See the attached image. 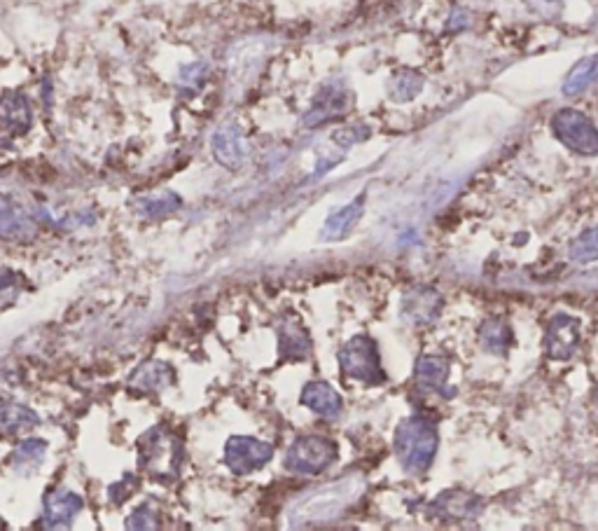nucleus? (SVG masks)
<instances>
[{
  "instance_id": "obj_1",
  "label": "nucleus",
  "mask_w": 598,
  "mask_h": 531,
  "mask_svg": "<svg viewBox=\"0 0 598 531\" xmlns=\"http://www.w3.org/2000/svg\"><path fill=\"white\" fill-rule=\"evenodd\" d=\"M363 487L365 482L360 475H349V478L335 480L332 485L318 487L314 492L299 496L292 503V508H288V524L290 527H307V524L335 520L358 499Z\"/></svg>"
},
{
  "instance_id": "obj_2",
  "label": "nucleus",
  "mask_w": 598,
  "mask_h": 531,
  "mask_svg": "<svg viewBox=\"0 0 598 531\" xmlns=\"http://www.w3.org/2000/svg\"><path fill=\"white\" fill-rule=\"evenodd\" d=\"M437 429L426 417H409L395 431V454L409 475L426 473L437 452Z\"/></svg>"
},
{
  "instance_id": "obj_3",
  "label": "nucleus",
  "mask_w": 598,
  "mask_h": 531,
  "mask_svg": "<svg viewBox=\"0 0 598 531\" xmlns=\"http://www.w3.org/2000/svg\"><path fill=\"white\" fill-rule=\"evenodd\" d=\"M138 464L155 480H176L183 466V443L176 433L155 426L138 440Z\"/></svg>"
},
{
  "instance_id": "obj_4",
  "label": "nucleus",
  "mask_w": 598,
  "mask_h": 531,
  "mask_svg": "<svg viewBox=\"0 0 598 531\" xmlns=\"http://www.w3.org/2000/svg\"><path fill=\"white\" fill-rule=\"evenodd\" d=\"M339 365L346 377L363 382L367 386H379L386 382V372L381 368L379 347L372 337L356 335L339 351Z\"/></svg>"
},
{
  "instance_id": "obj_5",
  "label": "nucleus",
  "mask_w": 598,
  "mask_h": 531,
  "mask_svg": "<svg viewBox=\"0 0 598 531\" xmlns=\"http://www.w3.org/2000/svg\"><path fill=\"white\" fill-rule=\"evenodd\" d=\"M337 459V445L321 436H302L285 454V468L295 475H318Z\"/></svg>"
},
{
  "instance_id": "obj_6",
  "label": "nucleus",
  "mask_w": 598,
  "mask_h": 531,
  "mask_svg": "<svg viewBox=\"0 0 598 531\" xmlns=\"http://www.w3.org/2000/svg\"><path fill=\"white\" fill-rule=\"evenodd\" d=\"M554 136L563 146L580 155H598V129L577 110H559L552 117Z\"/></svg>"
},
{
  "instance_id": "obj_7",
  "label": "nucleus",
  "mask_w": 598,
  "mask_h": 531,
  "mask_svg": "<svg viewBox=\"0 0 598 531\" xmlns=\"http://www.w3.org/2000/svg\"><path fill=\"white\" fill-rule=\"evenodd\" d=\"M274 457V447L264 440L250 438V436H236L229 438L225 447V464L229 471L236 475H248L253 471H260L264 464H269Z\"/></svg>"
},
{
  "instance_id": "obj_8",
  "label": "nucleus",
  "mask_w": 598,
  "mask_h": 531,
  "mask_svg": "<svg viewBox=\"0 0 598 531\" xmlns=\"http://www.w3.org/2000/svg\"><path fill=\"white\" fill-rule=\"evenodd\" d=\"M580 347V321L568 314H556L547 323L545 333V349L547 356L554 361H568Z\"/></svg>"
},
{
  "instance_id": "obj_9",
  "label": "nucleus",
  "mask_w": 598,
  "mask_h": 531,
  "mask_svg": "<svg viewBox=\"0 0 598 531\" xmlns=\"http://www.w3.org/2000/svg\"><path fill=\"white\" fill-rule=\"evenodd\" d=\"M442 295L428 286H416L402 298V314L412 326H430L440 319Z\"/></svg>"
},
{
  "instance_id": "obj_10",
  "label": "nucleus",
  "mask_w": 598,
  "mask_h": 531,
  "mask_svg": "<svg viewBox=\"0 0 598 531\" xmlns=\"http://www.w3.org/2000/svg\"><path fill=\"white\" fill-rule=\"evenodd\" d=\"M349 106H351L349 89L330 82L328 87H323L321 92H318L314 103H311L309 113L304 117V124L316 127V124L337 120V117H342L346 110H349Z\"/></svg>"
},
{
  "instance_id": "obj_11",
  "label": "nucleus",
  "mask_w": 598,
  "mask_h": 531,
  "mask_svg": "<svg viewBox=\"0 0 598 531\" xmlns=\"http://www.w3.org/2000/svg\"><path fill=\"white\" fill-rule=\"evenodd\" d=\"M213 157L222 167L239 169L248 157V143L236 124H222L213 134Z\"/></svg>"
},
{
  "instance_id": "obj_12",
  "label": "nucleus",
  "mask_w": 598,
  "mask_h": 531,
  "mask_svg": "<svg viewBox=\"0 0 598 531\" xmlns=\"http://www.w3.org/2000/svg\"><path fill=\"white\" fill-rule=\"evenodd\" d=\"M449 368H451V363L447 356L426 354L416 361L414 379L423 391H433V393H440V396H444V398H449V391H447Z\"/></svg>"
},
{
  "instance_id": "obj_13",
  "label": "nucleus",
  "mask_w": 598,
  "mask_h": 531,
  "mask_svg": "<svg viewBox=\"0 0 598 531\" xmlns=\"http://www.w3.org/2000/svg\"><path fill=\"white\" fill-rule=\"evenodd\" d=\"M82 510V499L71 489H54L45 496V527H68Z\"/></svg>"
},
{
  "instance_id": "obj_14",
  "label": "nucleus",
  "mask_w": 598,
  "mask_h": 531,
  "mask_svg": "<svg viewBox=\"0 0 598 531\" xmlns=\"http://www.w3.org/2000/svg\"><path fill=\"white\" fill-rule=\"evenodd\" d=\"M31 103L22 94H5L0 99V131L10 136L26 134L31 129Z\"/></svg>"
},
{
  "instance_id": "obj_15",
  "label": "nucleus",
  "mask_w": 598,
  "mask_h": 531,
  "mask_svg": "<svg viewBox=\"0 0 598 531\" xmlns=\"http://www.w3.org/2000/svg\"><path fill=\"white\" fill-rule=\"evenodd\" d=\"M302 403L325 419H337L344 410L342 396L328 382H311L304 386Z\"/></svg>"
},
{
  "instance_id": "obj_16",
  "label": "nucleus",
  "mask_w": 598,
  "mask_h": 531,
  "mask_svg": "<svg viewBox=\"0 0 598 531\" xmlns=\"http://www.w3.org/2000/svg\"><path fill=\"white\" fill-rule=\"evenodd\" d=\"M479 501L468 492L454 489V492H444L437 496L433 503V513L444 517V520H468L477 513Z\"/></svg>"
},
{
  "instance_id": "obj_17",
  "label": "nucleus",
  "mask_w": 598,
  "mask_h": 531,
  "mask_svg": "<svg viewBox=\"0 0 598 531\" xmlns=\"http://www.w3.org/2000/svg\"><path fill=\"white\" fill-rule=\"evenodd\" d=\"M36 234V225L26 213L10 202V199L0 197V237L5 239H31Z\"/></svg>"
},
{
  "instance_id": "obj_18",
  "label": "nucleus",
  "mask_w": 598,
  "mask_h": 531,
  "mask_svg": "<svg viewBox=\"0 0 598 531\" xmlns=\"http://www.w3.org/2000/svg\"><path fill=\"white\" fill-rule=\"evenodd\" d=\"M278 349L285 358L290 361H297V358L309 356L311 349V340L309 333L295 319H285L278 326Z\"/></svg>"
},
{
  "instance_id": "obj_19",
  "label": "nucleus",
  "mask_w": 598,
  "mask_h": 531,
  "mask_svg": "<svg viewBox=\"0 0 598 531\" xmlns=\"http://www.w3.org/2000/svg\"><path fill=\"white\" fill-rule=\"evenodd\" d=\"M129 384L138 391H164L166 386L173 384V370L166 363L148 361L131 375Z\"/></svg>"
},
{
  "instance_id": "obj_20",
  "label": "nucleus",
  "mask_w": 598,
  "mask_h": 531,
  "mask_svg": "<svg viewBox=\"0 0 598 531\" xmlns=\"http://www.w3.org/2000/svg\"><path fill=\"white\" fill-rule=\"evenodd\" d=\"M38 415L26 405L3 403L0 405V436H17V433L29 431L38 426Z\"/></svg>"
},
{
  "instance_id": "obj_21",
  "label": "nucleus",
  "mask_w": 598,
  "mask_h": 531,
  "mask_svg": "<svg viewBox=\"0 0 598 531\" xmlns=\"http://www.w3.org/2000/svg\"><path fill=\"white\" fill-rule=\"evenodd\" d=\"M45 454H47V443H45V440H38V438L24 440V443L19 445L17 450L12 452V457H10L12 471H17L19 475L36 473L38 468H40V464H43Z\"/></svg>"
},
{
  "instance_id": "obj_22",
  "label": "nucleus",
  "mask_w": 598,
  "mask_h": 531,
  "mask_svg": "<svg viewBox=\"0 0 598 531\" xmlns=\"http://www.w3.org/2000/svg\"><path fill=\"white\" fill-rule=\"evenodd\" d=\"M360 216H363V197L353 199L349 206H342V209L332 213L323 225V237H328L332 241L346 237V234L353 230V225L358 223Z\"/></svg>"
},
{
  "instance_id": "obj_23",
  "label": "nucleus",
  "mask_w": 598,
  "mask_h": 531,
  "mask_svg": "<svg viewBox=\"0 0 598 531\" xmlns=\"http://www.w3.org/2000/svg\"><path fill=\"white\" fill-rule=\"evenodd\" d=\"M479 342L489 354H505L512 347V328L503 319H489L479 328Z\"/></svg>"
},
{
  "instance_id": "obj_24",
  "label": "nucleus",
  "mask_w": 598,
  "mask_h": 531,
  "mask_svg": "<svg viewBox=\"0 0 598 531\" xmlns=\"http://www.w3.org/2000/svg\"><path fill=\"white\" fill-rule=\"evenodd\" d=\"M598 78V54L596 57H587L577 64L573 71H570L566 85H563V92L568 96H575L587 89L591 82Z\"/></svg>"
},
{
  "instance_id": "obj_25",
  "label": "nucleus",
  "mask_w": 598,
  "mask_h": 531,
  "mask_svg": "<svg viewBox=\"0 0 598 531\" xmlns=\"http://www.w3.org/2000/svg\"><path fill=\"white\" fill-rule=\"evenodd\" d=\"M180 206V197L173 192H155V195L138 199V213L145 218H164Z\"/></svg>"
},
{
  "instance_id": "obj_26",
  "label": "nucleus",
  "mask_w": 598,
  "mask_h": 531,
  "mask_svg": "<svg viewBox=\"0 0 598 531\" xmlns=\"http://www.w3.org/2000/svg\"><path fill=\"white\" fill-rule=\"evenodd\" d=\"M421 87H423L421 75H416L412 71H400L393 75L391 82H388V94H391L393 101L402 103L414 99V96L421 92Z\"/></svg>"
},
{
  "instance_id": "obj_27",
  "label": "nucleus",
  "mask_w": 598,
  "mask_h": 531,
  "mask_svg": "<svg viewBox=\"0 0 598 531\" xmlns=\"http://www.w3.org/2000/svg\"><path fill=\"white\" fill-rule=\"evenodd\" d=\"M570 258L580 262V265L598 260V225L580 234V237L573 241V246H570Z\"/></svg>"
},
{
  "instance_id": "obj_28",
  "label": "nucleus",
  "mask_w": 598,
  "mask_h": 531,
  "mask_svg": "<svg viewBox=\"0 0 598 531\" xmlns=\"http://www.w3.org/2000/svg\"><path fill=\"white\" fill-rule=\"evenodd\" d=\"M150 520H155V515H152V510L148 506H143L141 510H136V513L129 517L127 527L129 529H155L157 522H150Z\"/></svg>"
},
{
  "instance_id": "obj_29",
  "label": "nucleus",
  "mask_w": 598,
  "mask_h": 531,
  "mask_svg": "<svg viewBox=\"0 0 598 531\" xmlns=\"http://www.w3.org/2000/svg\"><path fill=\"white\" fill-rule=\"evenodd\" d=\"M3 527H5V524H3V520H0V529H3Z\"/></svg>"
},
{
  "instance_id": "obj_30",
  "label": "nucleus",
  "mask_w": 598,
  "mask_h": 531,
  "mask_svg": "<svg viewBox=\"0 0 598 531\" xmlns=\"http://www.w3.org/2000/svg\"><path fill=\"white\" fill-rule=\"evenodd\" d=\"M596 405H598V389H596Z\"/></svg>"
}]
</instances>
